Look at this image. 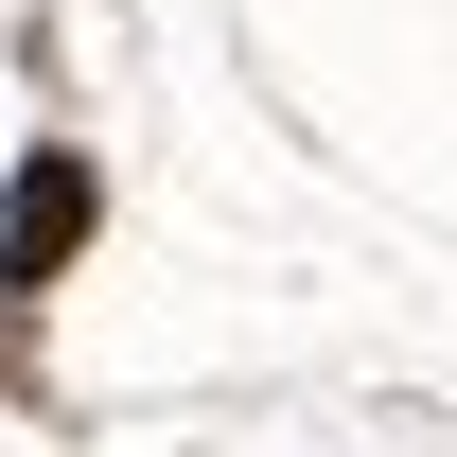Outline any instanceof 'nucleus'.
Masks as SVG:
<instances>
[{"label": "nucleus", "instance_id": "f257e3e1", "mask_svg": "<svg viewBox=\"0 0 457 457\" xmlns=\"http://www.w3.org/2000/svg\"><path fill=\"white\" fill-rule=\"evenodd\" d=\"M71 246H88V159H36L18 212H0V282H54Z\"/></svg>", "mask_w": 457, "mask_h": 457}]
</instances>
